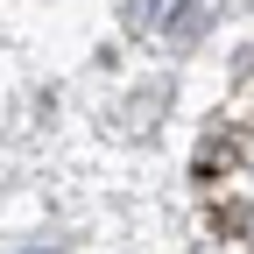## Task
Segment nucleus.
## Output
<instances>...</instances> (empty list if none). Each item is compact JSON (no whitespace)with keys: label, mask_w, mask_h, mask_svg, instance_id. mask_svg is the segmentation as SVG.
Segmentation results:
<instances>
[{"label":"nucleus","mask_w":254,"mask_h":254,"mask_svg":"<svg viewBox=\"0 0 254 254\" xmlns=\"http://www.w3.org/2000/svg\"><path fill=\"white\" fill-rule=\"evenodd\" d=\"M127 7H134V28H177L190 0H127Z\"/></svg>","instance_id":"1"}]
</instances>
